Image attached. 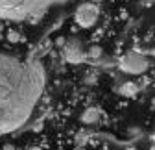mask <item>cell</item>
Wrapping results in <instances>:
<instances>
[{
    "instance_id": "6da1fadb",
    "label": "cell",
    "mask_w": 155,
    "mask_h": 150,
    "mask_svg": "<svg viewBox=\"0 0 155 150\" xmlns=\"http://www.w3.org/2000/svg\"><path fill=\"white\" fill-rule=\"evenodd\" d=\"M46 72L35 58L0 52V134L30 122L43 100Z\"/></svg>"
},
{
    "instance_id": "7a4b0ae2",
    "label": "cell",
    "mask_w": 155,
    "mask_h": 150,
    "mask_svg": "<svg viewBox=\"0 0 155 150\" xmlns=\"http://www.w3.org/2000/svg\"><path fill=\"white\" fill-rule=\"evenodd\" d=\"M68 0H0V21L31 22L46 17Z\"/></svg>"
},
{
    "instance_id": "3957f363",
    "label": "cell",
    "mask_w": 155,
    "mask_h": 150,
    "mask_svg": "<svg viewBox=\"0 0 155 150\" xmlns=\"http://www.w3.org/2000/svg\"><path fill=\"white\" fill-rule=\"evenodd\" d=\"M148 67H150V63H148V60H146V56H142L140 52H126L122 58H120V61H118V69L122 70V72H126V74H142V72H146L148 70Z\"/></svg>"
},
{
    "instance_id": "277c9868",
    "label": "cell",
    "mask_w": 155,
    "mask_h": 150,
    "mask_svg": "<svg viewBox=\"0 0 155 150\" xmlns=\"http://www.w3.org/2000/svg\"><path fill=\"white\" fill-rule=\"evenodd\" d=\"M98 8H96L94 4H81L80 8H78L74 11V21L78 26H81V28H91L96 24V21H98Z\"/></svg>"
},
{
    "instance_id": "5b68a950",
    "label": "cell",
    "mask_w": 155,
    "mask_h": 150,
    "mask_svg": "<svg viewBox=\"0 0 155 150\" xmlns=\"http://www.w3.org/2000/svg\"><path fill=\"white\" fill-rule=\"evenodd\" d=\"M65 58L72 63H78L81 58H83V45L81 41H78V39H72L67 43L65 46Z\"/></svg>"
},
{
    "instance_id": "8992f818",
    "label": "cell",
    "mask_w": 155,
    "mask_h": 150,
    "mask_svg": "<svg viewBox=\"0 0 155 150\" xmlns=\"http://www.w3.org/2000/svg\"><path fill=\"white\" fill-rule=\"evenodd\" d=\"M100 119H102V109L100 107H87L81 115V121L85 124H96Z\"/></svg>"
},
{
    "instance_id": "52a82bcc",
    "label": "cell",
    "mask_w": 155,
    "mask_h": 150,
    "mask_svg": "<svg viewBox=\"0 0 155 150\" xmlns=\"http://www.w3.org/2000/svg\"><path fill=\"white\" fill-rule=\"evenodd\" d=\"M4 150H15V148H13V146L9 145V146H4Z\"/></svg>"
}]
</instances>
